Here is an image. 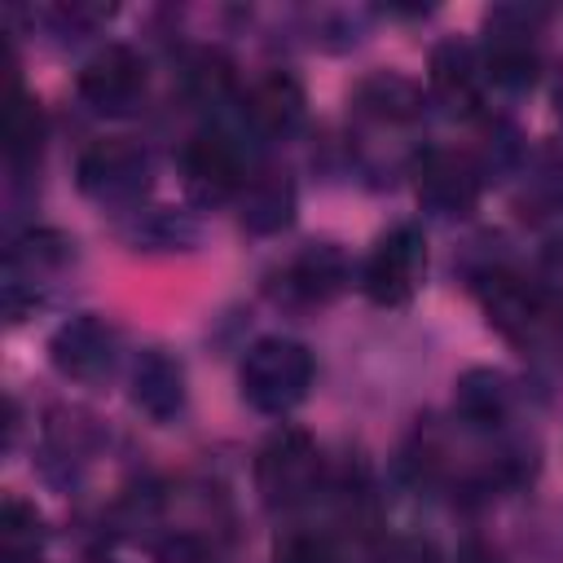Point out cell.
Segmentation results:
<instances>
[{
    "instance_id": "obj_1",
    "label": "cell",
    "mask_w": 563,
    "mask_h": 563,
    "mask_svg": "<svg viewBox=\"0 0 563 563\" xmlns=\"http://www.w3.org/2000/svg\"><path fill=\"white\" fill-rule=\"evenodd\" d=\"M312 378H317V361H312L308 343H299L290 334L255 339L238 365L242 400L264 418H286L290 409H299L312 391Z\"/></svg>"
},
{
    "instance_id": "obj_2",
    "label": "cell",
    "mask_w": 563,
    "mask_h": 563,
    "mask_svg": "<svg viewBox=\"0 0 563 563\" xmlns=\"http://www.w3.org/2000/svg\"><path fill=\"white\" fill-rule=\"evenodd\" d=\"M325 488V457L303 427H277L255 453V493L268 510H295Z\"/></svg>"
},
{
    "instance_id": "obj_3",
    "label": "cell",
    "mask_w": 563,
    "mask_h": 563,
    "mask_svg": "<svg viewBox=\"0 0 563 563\" xmlns=\"http://www.w3.org/2000/svg\"><path fill=\"white\" fill-rule=\"evenodd\" d=\"M150 176H154V158L132 136H101L75 163L79 194L92 198L97 207H128V211H136V202L150 189Z\"/></svg>"
},
{
    "instance_id": "obj_4",
    "label": "cell",
    "mask_w": 563,
    "mask_h": 563,
    "mask_svg": "<svg viewBox=\"0 0 563 563\" xmlns=\"http://www.w3.org/2000/svg\"><path fill=\"white\" fill-rule=\"evenodd\" d=\"M427 282V238L418 224H391L378 233L361 264V290L378 308H405Z\"/></svg>"
},
{
    "instance_id": "obj_5",
    "label": "cell",
    "mask_w": 563,
    "mask_h": 563,
    "mask_svg": "<svg viewBox=\"0 0 563 563\" xmlns=\"http://www.w3.org/2000/svg\"><path fill=\"white\" fill-rule=\"evenodd\" d=\"M75 260V242L57 229H26L9 242L4 255V312L9 321H22L44 290L53 286V277L66 273V264Z\"/></svg>"
},
{
    "instance_id": "obj_6",
    "label": "cell",
    "mask_w": 563,
    "mask_h": 563,
    "mask_svg": "<svg viewBox=\"0 0 563 563\" xmlns=\"http://www.w3.org/2000/svg\"><path fill=\"white\" fill-rule=\"evenodd\" d=\"M180 172H185V189L207 202V207H220V202H238L242 185L251 180V163H246V150L233 132L224 128H202L185 141L180 150Z\"/></svg>"
},
{
    "instance_id": "obj_7",
    "label": "cell",
    "mask_w": 563,
    "mask_h": 563,
    "mask_svg": "<svg viewBox=\"0 0 563 563\" xmlns=\"http://www.w3.org/2000/svg\"><path fill=\"white\" fill-rule=\"evenodd\" d=\"M145 57L128 44H101L75 75V92L97 114H132L145 101Z\"/></svg>"
},
{
    "instance_id": "obj_8",
    "label": "cell",
    "mask_w": 563,
    "mask_h": 563,
    "mask_svg": "<svg viewBox=\"0 0 563 563\" xmlns=\"http://www.w3.org/2000/svg\"><path fill=\"white\" fill-rule=\"evenodd\" d=\"M537 22H541V13H528V9H497L488 18V40L479 53L484 79H493L497 88H510V92L532 88V79L541 70V57L532 44Z\"/></svg>"
},
{
    "instance_id": "obj_9",
    "label": "cell",
    "mask_w": 563,
    "mask_h": 563,
    "mask_svg": "<svg viewBox=\"0 0 563 563\" xmlns=\"http://www.w3.org/2000/svg\"><path fill=\"white\" fill-rule=\"evenodd\" d=\"M48 361L70 383H101L119 361V330L97 312H79L53 330Z\"/></svg>"
},
{
    "instance_id": "obj_10",
    "label": "cell",
    "mask_w": 563,
    "mask_h": 563,
    "mask_svg": "<svg viewBox=\"0 0 563 563\" xmlns=\"http://www.w3.org/2000/svg\"><path fill=\"white\" fill-rule=\"evenodd\" d=\"M479 303H484V317L515 343L532 339L550 321L545 295L532 282H523L519 273H510V268H493V273L479 277Z\"/></svg>"
},
{
    "instance_id": "obj_11",
    "label": "cell",
    "mask_w": 563,
    "mask_h": 563,
    "mask_svg": "<svg viewBox=\"0 0 563 563\" xmlns=\"http://www.w3.org/2000/svg\"><path fill=\"white\" fill-rule=\"evenodd\" d=\"M308 114V97H303V84L290 75V70H268L260 75L246 97H242V119L255 136L264 141H282V136H295L299 123Z\"/></svg>"
},
{
    "instance_id": "obj_12",
    "label": "cell",
    "mask_w": 563,
    "mask_h": 563,
    "mask_svg": "<svg viewBox=\"0 0 563 563\" xmlns=\"http://www.w3.org/2000/svg\"><path fill=\"white\" fill-rule=\"evenodd\" d=\"M479 167L466 154L453 150H427L418 154V198L422 207L440 211V216H466L479 202Z\"/></svg>"
},
{
    "instance_id": "obj_13",
    "label": "cell",
    "mask_w": 563,
    "mask_h": 563,
    "mask_svg": "<svg viewBox=\"0 0 563 563\" xmlns=\"http://www.w3.org/2000/svg\"><path fill=\"white\" fill-rule=\"evenodd\" d=\"M484 66H479V53L471 44H457V40H444L431 48V62H427V88L431 97L449 110V114H475L484 106Z\"/></svg>"
},
{
    "instance_id": "obj_14",
    "label": "cell",
    "mask_w": 563,
    "mask_h": 563,
    "mask_svg": "<svg viewBox=\"0 0 563 563\" xmlns=\"http://www.w3.org/2000/svg\"><path fill=\"white\" fill-rule=\"evenodd\" d=\"M343 286H347V255L334 242H308L299 255H290V264L277 277V295L303 308L330 303Z\"/></svg>"
},
{
    "instance_id": "obj_15",
    "label": "cell",
    "mask_w": 563,
    "mask_h": 563,
    "mask_svg": "<svg viewBox=\"0 0 563 563\" xmlns=\"http://www.w3.org/2000/svg\"><path fill=\"white\" fill-rule=\"evenodd\" d=\"M185 365L163 347H145L132 361V405L154 422H176L185 413Z\"/></svg>"
},
{
    "instance_id": "obj_16",
    "label": "cell",
    "mask_w": 563,
    "mask_h": 563,
    "mask_svg": "<svg viewBox=\"0 0 563 563\" xmlns=\"http://www.w3.org/2000/svg\"><path fill=\"white\" fill-rule=\"evenodd\" d=\"M295 180L277 167H255L251 180L242 185L238 194V220L246 233L255 238H268V233H282L290 220H295Z\"/></svg>"
},
{
    "instance_id": "obj_17",
    "label": "cell",
    "mask_w": 563,
    "mask_h": 563,
    "mask_svg": "<svg viewBox=\"0 0 563 563\" xmlns=\"http://www.w3.org/2000/svg\"><path fill=\"white\" fill-rule=\"evenodd\" d=\"M352 114L369 123H413L422 114V88L396 70H374L352 88Z\"/></svg>"
},
{
    "instance_id": "obj_18",
    "label": "cell",
    "mask_w": 563,
    "mask_h": 563,
    "mask_svg": "<svg viewBox=\"0 0 563 563\" xmlns=\"http://www.w3.org/2000/svg\"><path fill=\"white\" fill-rule=\"evenodd\" d=\"M453 413L471 431H497L510 413V383L501 369H466L453 387Z\"/></svg>"
},
{
    "instance_id": "obj_19",
    "label": "cell",
    "mask_w": 563,
    "mask_h": 563,
    "mask_svg": "<svg viewBox=\"0 0 563 563\" xmlns=\"http://www.w3.org/2000/svg\"><path fill=\"white\" fill-rule=\"evenodd\" d=\"M40 150H44V110L35 97H26L13 84L4 106V158L13 172H26L40 163Z\"/></svg>"
},
{
    "instance_id": "obj_20",
    "label": "cell",
    "mask_w": 563,
    "mask_h": 563,
    "mask_svg": "<svg viewBox=\"0 0 563 563\" xmlns=\"http://www.w3.org/2000/svg\"><path fill=\"white\" fill-rule=\"evenodd\" d=\"M44 545V519L31 501H22L18 493L4 497L0 506V559L4 563H35Z\"/></svg>"
},
{
    "instance_id": "obj_21",
    "label": "cell",
    "mask_w": 563,
    "mask_h": 563,
    "mask_svg": "<svg viewBox=\"0 0 563 563\" xmlns=\"http://www.w3.org/2000/svg\"><path fill=\"white\" fill-rule=\"evenodd\" d=\"M128 242L141 251H180V246H194L198 242V224L172 207H154V211H136L132 229H128Z\"/></svg>"
},
{
    "instance_id": "obj_22",
    "label": "cell",
    "mask_w": 563,
    "mask_h": 563,
    "mask_svg": "<svg viewBox=\"0 0 563 563\" xmlns=\"http://www.w3.org/2000/svg\"><path fill=\"white\" fill-rule=\"evenodd\" d=\"M273 563H343L339 545L321 528H286L273 541Z\"/></svg>"
},
{
    "instance_id": "obj_23",
    "label": "cell",
    "mask_w": 563,
    "mask_h": 563,
    "mask_svg": "<svg viewBox=\"0 0 563 563\" xmlns=\"http://www.w3.org/2000/svg\"><path fill=\"white\" fill-rule=\"evenodd\" d=\"M189 92L198 106H220L233 97V75H229V62L216 57V53H202L194 66H189Z\"/></svg>"
},
{
    "instance_id": "obj_24",
    "label": "cell",
    "mask_w": 563,
    "mask_h": 563,
    "mask_svg": "<svg viewBox=\"0 0 563 563\" xmlns=\"http://www.w3.org/2000/svg\"><path fill=\"white\" fill-rule=\"evenodd\" d=\"M453 563H501V559H497L484 541H466V545L457 550V559H453Z\"/></svg>"
},
{
    "instance_id": "obj_25",
    "label": "cell",
    "mask_w": 563,
    "mask_h": 563,
    "mask_svg": "<svg viewBox=\"0 0 563 563\" xmlns=\"http://www.w3.org/2000/svg\"><path fill=\"white\" fill-rule=\"evenodd\" d=\"M559 339H563V317H559Z\"/></svg>"
}]
</instances>
